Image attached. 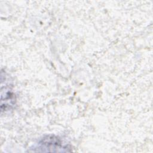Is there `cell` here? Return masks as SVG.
I'll return each mask as SVG.
<instances>
[{
	"mask_svg": "<svg viewBox=\"0 0 153 153\" xmlns=\"http://www.w3.org/2000/svg\"><path fill=\"white\" fill-rule=\"evenodd\" d=\"M60 139L54 136H47L42 139L36 145V151L39 152H60L68 151L66 146L62 144Z\"/></svg>",
	"mask_w": 153,
	"mask_h": 153,
	"instance_id": "1",
	"label": "cell"
},
{
	"mask_svg": "<svg viewBox=\"0 0 153 153\" xmlns=\"http://www.w3.org/2000/svg\"><path fill=\"white\" fill-rule=\"evenodd\" d=\"M16 99L14 93L12 92L9 87H5L4 93L1 92V109L2 112L4 111H8L15 105Z\"/></svg>",
	"mask_w": 153,
	"mask_h": 153,
	"instance_id": "2",
	"label": "cell"
}]
</instances>
